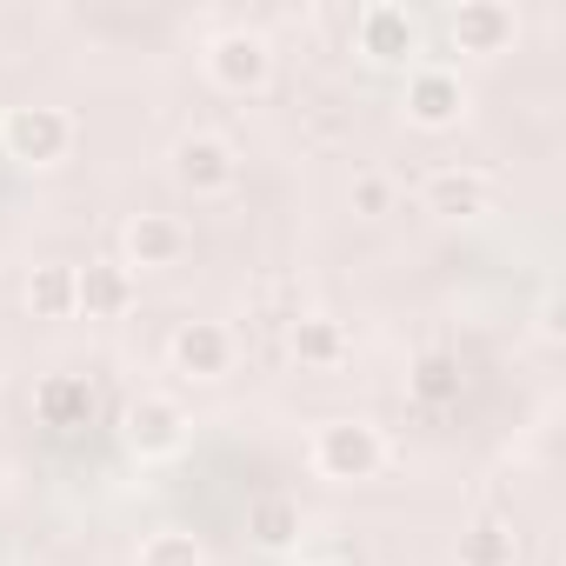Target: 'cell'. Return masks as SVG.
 I'll use <instances>...</instances> for the list:
<instances>
[{
	"instance_id": "12",
	"label": "cell",
	"mask_w": 566,
	"mask_h": 566,
	"mask_svg": "<svg viewBox=\"0 0 566 566\" xmlns=\"http://www.w3.org/2000/svg\"><path fill=\"white\" fill-rule=\"evenodd\" d=\"M420 200H427V213H440V220H480V213L493 207V180L473 174V167H440Z\"/></svg>"
},
{
	"instance_id": "9",
	"label": "cell",
	"mask_w": 566,
	"mask_h": 566,
	"mask_svg": "<svg viewBox=\"0 0 566 566\" xmlns=\"http://www.w3.org/2000/svg\"><path fill=\"white\" fill-rule=\"evenodd\" d=\"M174 174H180L187 193H227L240 180V160H233V147L220 134H187L174 147Z\"/></svg>"
},
{
	"instance_id": "20",
	"label": "cell",
	"mask_w": 566,
	"mask_h": 566,
	"mask_svg": "<svg viewBox=\"0 0 566 566\" xmlns=\"http://www.w3.org/2000/svg\"><path fill=\"white\" fill-rule=\"evenodd\" d=\"M394 207V180L387 174H360L354 180V213H387Z\"/></svg>"
},
{
	"instance_id": "8",
	"label": "cell",
	"mask_w": 566,
	"mask_h": 566,
	"mask_svg": "<svg viewBox=\"0 0 566 566\" xmlns=\"http://www.w3.org/2000/svg\"><path fill=\"white\" fill-rule=\"evenodd\" d=\"M127 307H134V273H127V260H87V266H74V314L120 321Z\"/></svg>"
},
{
	"instance_id": "19",
	"label": "cell",
	"mask_w": 566,
	"mask_h": 566,
	"mask_svg": "<svg viewBox=\"0 0 566 566\" xmlns=\"http://www.w3.org/2000/svg\"><path fill=\"white\" fill-rule=\"evenodd\" d=\"M140 566H207V553H200V539H193V533L160 526V533H147V539H140Z\"/></svg>"
},
{
	"instance_id": "11",
	"label": "cell",
	"mask_w": 566,
	"mask_h": 566,
	"mask_svg": "<svg viewBox=\"0 0 566 566\" xmlns=\"http://www.w3.org/2000/svg\"><path fill=\"white\" fill-rule=\"evenodd\" d=\"M34 420L54 427V433H74L94 420V380L87 374H41L34 387Z\"/></svg>"
},
{
	"instance_id": "2",
	"label": "cell",
	"mask_w": 566,
	"mask_h": 566,
	"mask_svg": "<svg viewBox=\"0 0 566 566\" xmlns=\"http://www.w3.org/2000/svg\"><path fill=\"white\" fill-rule=\"evenodd\" d=\"M380 460H387V440H380V427H367V420H327V427L314 433V467H321L327 480H374Z\"/></svg>"
},
{
	"instance_id": "14",
	"label": "cell",
	"mask_w": 566,
	"mask_h": 566,
	"mask_svg": "<svg viewBox=\"0 0 566 566\" xmlns=\"http://www.w3.org/2000/svg\"><path fill=\"white\" fill-rule=\"evenodd\" d=\"M287 347H294L301 367H340V360H347V327H340L334 314H294Z\"/></svg>"
},
{
	"instance_id": "10",
	"label": "cell",
	"mask_w": 566,
	"mask_h": 566,
	"mask_svg": "<svg viewBox=\"0 0 566 566\" xmlns=\"http://www.w3.org/2000/svg\"><path fill=\"white\" fill-rule=\"evenodd\" d=\"M174 367H180L187 380H220V374L233 367V334H227L220 321H187V327H174Z\"/></svg>"
},
{
	"instance_id": "7",
	"label": "cell",
	"mask_w": 566,
	"mask_h": 566,
	"mask_svg": "<svg viewBox=\"0 0 566 566\" xmlns=\"http://www.w3.org/2000/svg\"><path fill=\"white\" fill-rule=\"evenodd\" d=\"M460 114H467V87H460V74L420 61V67L407 74V120H413V127H453Z\"/></svg>"
},
{
	"instance_id": "4",
	"label": "cell",
	"mask_w": 566,
	"mask_h": 566,
	"mask_svg": "<svg viewBox=\"0 0 566 566\" xmlns=\"http://www.w3.org/2000/svg\"><path fill=\"white\" fill-rule=\"evenodd\" d=\"M120 440H127L140 460H174V453L187 447V413H180V400H167V394H140V400H127V413H120Z\"/></svg>"
},
{
	"instance_id": "16",
	"label": "cell",
	"mask_w": 566,
	"mask_h": 566,
	"mask_svg": "<svg viewBox=\"0 0 566 566\" xmlns=\"http://www.w3.org/2000/svg\"><path fill=\"white\" fill-rule=\"evenodd\" d=\"M407 387H413V400H420V407H453V400H460V387H467V374H460V360H453V354H440V347H433V354H420V360H413Z\"/></svg>"
},
{
	"instance_id": "13",
	"label": "cell",
	"mask_w": 566,
	"mask_h": 566,
	"mask_svg": "<svg viewBox=\"0 0 566 566\" xmlns=\"http://www.w3.org/2000/svg\"><path fill=\"white\" fill-rule=\"evenodd\" d=\"M187 253V227L174 213H134L127 220V273L134 266H174Z\"/></svg>"
},
{
	"instance_id": "6",
	"label": "cell",
	"mask_w": 566,
	"mask_h": 566,
	"mask_svg": "<svg viewBox=\"0 0 566 566\" xmlns=\"http://www.w3.org/2000/svg\"><path fill=\"white\" fill-rule=\"evenodd\" d=\"M207 74H213L227 94H260V87H266V74H273V54H266V41H260V34L233 28V34H220V41L207 48Z\"/></svg>"
},
{
	"instance_id": "18",
	"label": "cell",
	"mask_w": 566,
	"mask_h": 566,
	"mask_svg": "<svg viewBox=\"0 0 566 566\" xmlns=\"http://www.w3.org/2000/svg\"><path fill=\"white\" fill-rule=\"evenodd\" d=\"M28 307H34V321H67V314H74V266H67V260L34 266V280H28Z\"/></svg>"
},
{
	"instance_id": "17",
	"label": "cell",
	"mask_w": 566,
	"mask_h": 566,
	"mask_svg": "<svg viewBox=\"0 0 566 566\" xmlns=\"http://www.w3.org/2000/svg\"><path fill=\"white\" fill-rule=\"evenodd\" d=\"M520 559V539H513V526L506 520H473L467 533H460V566H513Z\"/></svg>"
},
{
	"instance_id": "3",
	"label": "cell",
	"mask_w": 566,
	"mask_h": 566,
	"mask_svg": "<svg viewBox=\"0 0 566 566\" xmlns=\"http://www.w3.org/2000/svg\"><path fill=\"white\" fill-rule=\"evenodd\" d=\"M354 41H360V54H367V61L400 67V61H413V54H420V14H413V8H400V0H367V8L354 14Z\"/></svg>"
},
{
	"instance_id": "15",
	"label": "cell",
	"mask_w": 566,
	"mask_h": 566,
	"mask_svg": "<svg viewBox=\"0 0 566 566\" xmlns=\"http://www.w3.org/2000/svg\"><path fill=\"white\" fill-rule=\"evenodd\" d=\"M247 533H253V546H266V553H287V546H301V506H294L287 493H266V500L247 506Z\"/></svg>"
},
{
	"instance_id": "1",
	"label": "cell",
	"mask_w": 566,
	"mask_h": 566,
	"mask_svg": "<svg viewBox=\"0 0 566 566\" xmlns=\"http://www.w3.org/2000/svg\"><path fill=\"white\" fill-rule=\"evenodd\" d=\"M0 147L21 167H54L74 147V120L61 107H8L0 114Z\"/></svg>"
},
{
	"instance_id": "5",
	"label": "cell",
	"mask_w": 566,
	"mask_h": 566,
	"mask_svg": "<svg viewBox=\"0 0 566 566\" xmlns=\"http://www.w3.org/2000/svg\"><path fill=\"white\" fill-rule=\"evenodd\" d=\"M447 28L460 54H506L520 34V14L506 0H460V8H447Z\"/></svg>"
}]
</instances>
